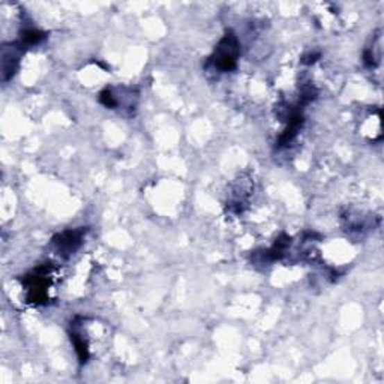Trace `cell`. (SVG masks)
Listing matches in <instances>:
<instances>
[{
	"label": "cell",
	"instance_id": "obj_1",
	"mask_svg": "<svg viewBox=\"0 0 384 384\" xmlns=\"http://www.w3.org/2000/svg\"><path fill=\"white\" fill-rule=\"evenodd\" d=\"M239 41L233 32H228L221 42L218 44L217 50L213 53V65L215 68L221 72H228L236 68L237 58H239Z\"/></svg>",
	"mask_w": 384,
	"mask_h": 384
},
{
	"label": "cell",
	"instance_id": "obj_2",
	"mask_svg": "<svg viewBox=\"0 0 384 384\" xmlns=\"http://www.w3.org/2000/svg\"><path fill=\"white\" fill-rule=\"evenodd\" d=\"M49 267L41 266L36 269L33 274L26 278V288H27V299L32 303H45L47 302V290H49Z\"/></svg>",
	"mask_w": 384,
	"mask_h": 384
},
{
	"label": "cell",
	"instance_id": "obj_3",
	"mask_svg": "<svg viewBox=\"0 0 384 384\" xmlns=\"http://www.w3.org/2000/svg\"><path fill=\"white\" fill-rule=\"evenodd\" d=\"M81 239H83V230L65 231L60 234V236L54 239V245L60 254L68 256L81 245Z\"/></svg>",
	"mask_w": 384,
	"mask_h": 384
},
{
	"label": "cell",
	"instance_id": "obj_4",
	"mask_svg": "<svg viewBox=\"0 0 384 384\" xmlns=\"http://www.w3.org/2000/svg\"><path fill=\"white\" fill-rule=\"evenodd\" d=\"M44 38H45V33L36 31V29H29V31H26L23 33L20 47H22V49H24V47H31V45H35V44H40Z\"/></svg>",
	"mask_w": 384,
	"mask_h": 384
}]
</instances>
